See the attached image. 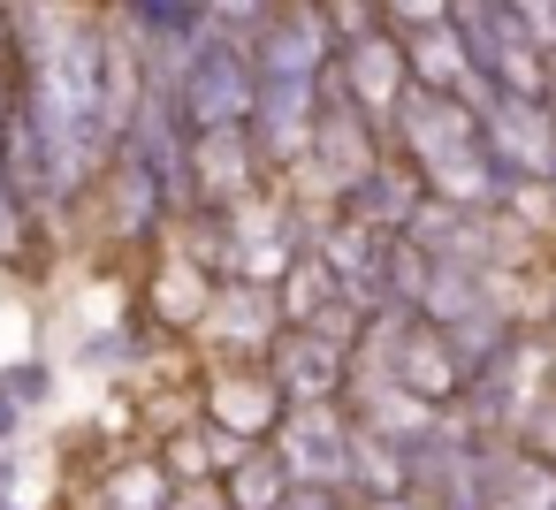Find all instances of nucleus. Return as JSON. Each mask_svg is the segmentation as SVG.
I'll list each match as a JSON object with an SVG mask.
<instances>
[{
	"mask_svg": "<svg viewBox=\"0 0 556 510\" xmlns=\"http://www.w3.org/2000/svg\"><path fill=\"white\" fill-rule=\"evenodd\" d=\"M389 153L427 183L434 206H465V214H503L510 206V183L503 168L488 161V138H480V107L472 100H450V92H404L396 123H389Z\"/></svg>",
	"mask_w": 556,
	"mask_h": 510,
	"instance_id": "f257e3e1",
	"label": "nucleus"
},
{
	"mask_svg": "<svg viewBox=\"0 0 556 510\" xmlns=\"http://www.w3.org/2000/svg\"><path fill=\"white\" fill-rule=\"evenodd\" d=\"M153 69L168 77V100H176V115H184L191 138H206V130H252V92L260 85H252V54H244L237 31L206 24L184 47H153Z\"/></svg>",
	"mask_w": 556,
	"mask_h": 510,
	"instance_id": "f03ea898",
	"label": "nucleus"
},
{
	"mask_svg": "<svg viewBox=\"0 0 556 510\" xmlns=\"http://www.w3.org/2000/svg\"><path fill=\"white\" fill-rule=\"evenodd\" d=\"M442 24L457 31L488 100H548V47L533 39V24L510 0H450Z\"/></svg>",
	"mask_w": 556,
	"mask_h": 510,
	"instance_id": "7ed1b4c3",
	"label": "nucleus"
},
{
	"mask_svg": "<svg viewBox=\"0 0 556 510\" xmlns=\"http://www.w3.org/2000/svg\"><path fill=\"white\" fill-rule=\"evenodd\" d=\"M328 92H336L343 107H358V115L389 138V123H396V107H404V92H412V54H404V31L374 24V31L343 39V47H336V77H328Z\"/></svg>",
	"mask_w": 556,
	"mask_h": 510,
	"instance_id": "20e7f679",
	"label": "nucleus"
},
{
	"mask_svg": "<svg viewBox=\"0 0 556 510\" xmlns=\"http://www.w3.org/2000/svg\"><path fill=\"white\" fill-rule=\"evenodd\" d=\"M290 472V487H343L351 495V449H358V426L343 404H290V419L275 426L267 442ZM358 502V495H351Z\"/></svg>",
	"mask_w": 556,
	"mask_h": 510,
	"instance_id": "39448f33",
	"label": "nucleus"
},
{
	"mask_svg": "<svg viewBox=\"0 0 556 510\" xmlns=\"http://www.w3.org/2000/svg\"><path fill=\"white\" fill-rule=\"evenodd\" d=\"M275 191V168L260 161L252 130H206L191 138V214H237Z\"/></svg>",
	"mask_w": 556,
	"mask_h": 510,
	"instance_id": "423d86ee",
	"label": "nucleus"
},
{
	"mask_svg": "<svg viewBox=\"0 0 556 510\" xmlns=\"http://www.w3.org/2000/svg\"><path fill=\"white\" fill-rule=\"evenodd\" d=\"M275 335H282V313L267 282H222L199 320V343L214 350V366H267Z\"/></svg>",
	"mask_w": 556,
	"mask_h": 510,
	"instance_id": "0eeeda50",
	"label": "nucleus"
},
{
	"mask_svg": "<svg viewBox=\"0 0 556 510\" xmlns=\"http://www.w3.org/2000/svg\"><path fill=\"white\" fill-rule=\"evenodd\" d=\"M199 419L222 426L229 442H275V426L290 419V396L275 388L267 366H214L206 396H199Z\"/></svg>",
	"mask_w": 556,
	"mask_h": 510,
	"instance_id": "6e6552de",
	"label": "nucleus"
},
{
	"mask_svg": "<svg viewBox=\"0 0 556 510\" xmlns=\"http://www.w3.org/2000/svg\"><path fill=\"white\" fill-rule=\"evenodd\" d=\"M351 366H358V350L320 335V328H282L275 350H267V373H275V388L290 404H343Z\"/></svg>",
	"mask_w": 556,
	"mask_h": 510,
	"instance_id": "1a4fd4ad",
	"label": "nucleus"
},
{
	"mask_svg": "<svg viewBox=\"0 0 556 510\" xmlns=\"http://www.w3.org/2000/svg\"><path fill=\"white\" fill-rule=\"evenodd\" d=\"M328 214H351L358 229H374V237H412L419 229V214H427V183L396 161V153H381Z\"/></svg>",
	"mask_w": 556,
	"mask_h": 510,
	"instance_id": "9d476101",
	"label": "nucleus"
},
{
	"mask_svg": "<svg viewBox=\"0 0 556 510\" xmlns=\"http://www.w3.org/2000/svg\"><path fill=\"white\" fill-rule=\"evenodd\" d=\"M214 290H222V275H214L206 259H191V252H168V259L146 275L153 328H161V335H199V320H206Z\"/></svg>",
	"mask_w": 556,
	"mask_h": 510,
	"instance_id": "9b49d317",
	"label": "nucleus"
},
{
	"mask_svg": "<svg viewBox=\"0 0 556 510\" xmlns=\"http://www.w3.org/2000/svg\"><path fill=\"white\" fill-rule=\"evenodd\" d=\"M168 502H176V472H168V457H161V449H123V457L100 464L85 510H168Z\"/></svg>",
	"mask_w": 556,
	"mask_h": 510,
	"instance_id": "f8f14e48",
	"label": "nucleus"
},
{
	"mask_svg": "<svg viewBox=\"0 0 556 510\" xmlns=\"http://www.w3.org/2000/svg\"><path fill=\"white\" fill-rule=\"evenodd\" d=\"M480 510H556V464L518 449V442H488V487Z\"/></svg>",
	"mask_w": 556,
	"mask_h": 510,
	"instance_id": "ddd939ff",
	"label": "nucleus"
},
{
	"mask_svg": "<svg viewBox=\"0 0 556 510\" xmlns=\"http://www.w3.org/2000/svg\"><path fill=\"white\" fill-rule=\"evenodd\" d=\"M404 54H412V85H419V92H450V100H472V107L488 100L450 24H434V31H412V39H404Z\"/></svg>",
	"mask_w": 556,
	"mask_h": 510,
	"instance_id": "4468645a",
	"label": "nucleus"
},
{
	"mask_svg": "<svg viewBox=\"0 0 556 510\" xmlns=\"http://www.w3.org/2000/svg\"><path fill=\"white\" fill-rule=\"evenodd\" d=\"M100 9L138 47H184L191 31H206V0H100Z\"/></svg>",
	"mask_w": 556,
	"mask_h": 510,
	"instance_id": "2eb2a0df",
	"label": "nucleus"
},
{
	"mask_svg": "<svg viewBox=\"0 0 556 510\" xmlns=\"http://www.w3.org/2000/svg\"><path fill=\"white\" fill-rule=\"evenodd\" d=\"M282 495H290V472H282V457L267 442L237 449V464L222 472V502L229 510H282Z\"/></svg>",
	"mask_w": 556,
	"mask_h": 510,
	"instance_id": "dca6fc26",
	"label": "nucleus"
},
{
	"mask_svg": "<svg viewBox=\"0 0 556 510\" xmlns=\"http://www.w3.org/2000/svg\"><path fill=\"white\" fill-rule=\"evenodd\" d=\"M0 396H16L24 411L47 404V396H54V366H47V358H16L9 373H0Z\"/></svg>",
	"mask_w": 556,
	"mask_h": 510,
	"instance_id": "f3484780",
	"label": "nucleus"
},
{
	"mask_svg": "<svg viewBox=\"0 0 556 510\" xmlns=\"http://www.w3.org/2000/svg\"><path fill=\"white\" fill-rule=\"evenodd\" d=\"M510 442H518V449H533V457H548V464H556V396H541V404H533V411H526V419H518V434H510Z\"/></svg>",
	"mask_w": 556,
	"mask_h": 510,
	"instance_id": "a211bd4d",
	"label": "nucleus"
},
{
	"mask_svg": "<svg viewBox=\"0 0 556 510\" xmlns=\"http://www.w3.org/2000/svg\"><path fill=\"white\" fill-rule=\"evenodd\" d=\"M282 510H358V502H351L343 487H290Z\"/></svg>",
	"mask_w": 556,
	"mask_h": 510,
	"instance_id": "6ab92c4d",
	"label": "nucleus"
},
{
	"mask_svg": "<svg viewBox=\"0 0 556 510\" xmlns=\"http://www.w3.org/2000/svg\"><path fill=\"white\" fill-rule=\"evenodd\" d=\"M16 426H24V404H16V396H0V449L16 442Z\"/></svg>",
	"mask_w": 556,
	"mask_h": 510,
	"instance_id": "aec40b11",
	"label": "nucleus"
},
{
	"mask_svg": "<svg viewBox=\"0 0 556 510\" xmlns=\"http://www.w3.org/2000/svg\"><path fill=\"white\" fill-rule=\"evenodd\" d=\"M16 472H24V464H16V449H0V502L16 495Z\"/></svg>",
	"mask_w": 556,
	"mask_h": 510,
	"instance_id": "412c9836",
	"label": "nucleus"
},
{
	"mask_svg": "<svg viewBox=\"0 0 556 510\" xmlns=\"http://www.w3.org/2000/svg\"><path fill=\"white\" fill-rule=\"evenodd\" d=\"M0 510H24V502H0Z\"/></svg>",
	"mask_w": 556,
	"mask_h": 510,
	"instance_id": "4be33fe9",
	"label": "nucleus"
},
{
	"mask_svg": "<svg viewBox=\"0 0 556 510\" xmlns=\"http://www.w3.org/2000/svg\"><path fill=\"white\" fill-rule=\"evenodd\" d=\"M548 313H556V290H548Z\"/></svg>",
	"mask_w": 556,
	"mask_h": 510,
	"instance_id": "5701e85b",
	"label": "nucleus"
},
{
	"mask_svg": "<svg viewBox=\"0 0 556 510\" xmlns=\"http://www.w3.org/2000/svg\"><path fill=\"white\" fill-rule=\"evenodd\" d=\"M0 9H16V0H0Z\"/></svg>",
	"mask_w": 556,
	"mask_h": 510,
	"instance_id": "b1692460",
	"label": "nucleus"
}]
</instances>
